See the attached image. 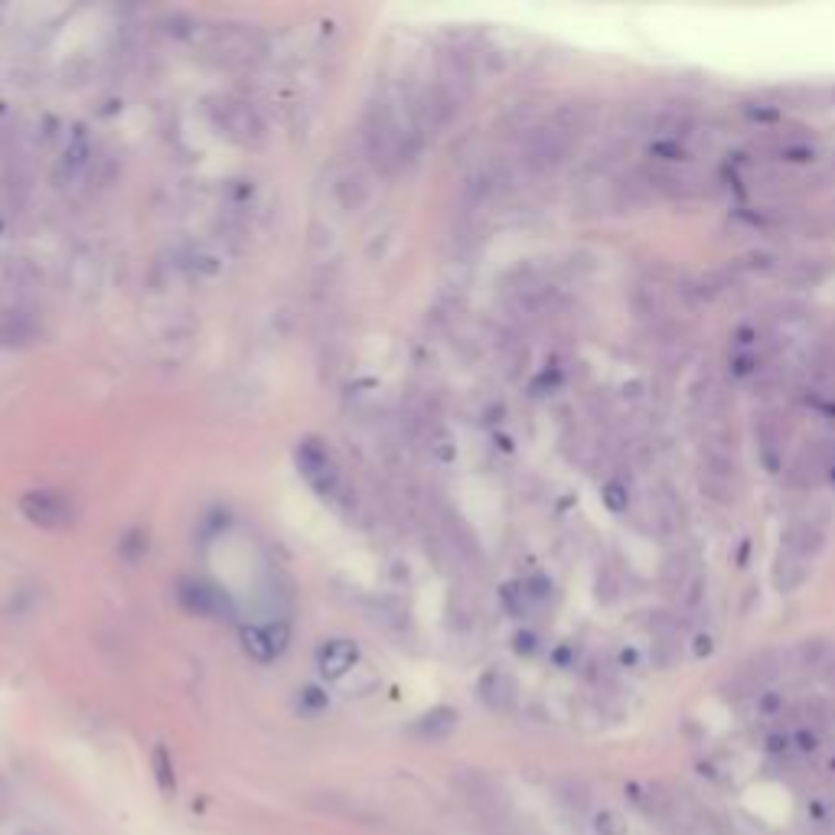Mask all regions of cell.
I'll list each match as a JSON object with an SVG mask.
<instances>
[{"instance_id": "cell-1", "label": "cell", "mask_w": 835, "mask_h": 835, "mask_svg": "<svg viewBox=\"0 0 835 835\" xmlns=\"http://www.w3.org/2000/svg\"><path fill=\"white\" fill-rule=\"evenodd\" d=\"M363 147L369 164L389 177L415 164L425 147V131L418 128L408 95L385 92L369 105L363 121Z\"/></svg>"}, {"instance_id": "cell-2", "label": "cell", "mask_w": 835, "mask_h": 835, "mask_svg": "<svg viewBox=\"0 0 835 835\" xmlns=\"http://www.w3.org/2000/svg\"><path fill=\"white\" fill-rule=\"evenodd\" d=\"M209 121H213V128L226 137V141L239 144V147L265 144V121H261L258 108L239 95L213 98V102H209Z\"/></svg>"}, {"instance_id": "cell-3", "label": "cell", "mask_w": 835, "mask_h": 835, "mask_svg": "<svg viewBox=\"0 0 835 835\" xmlns=\"http://www.w3.org/2000/svg\"><path fill=\"white\" fill-rule=\"evenodd\" d=\"M571 144H575V137L565 134L552 118H545L542 124H535L529 128V134L522 137V147H519V164L532 177H545V173H552L565 164V157L571 154Z\"/></svg>"}, {"instance_id": "cell-4", "label": "cell", "mask_w": 835, "mask_h": 835, "mask_svg": "<svg viewBox=\"0 0 835 835\" xmlns=\"http://www.w3.org/2000/svg\"><path fill=\"white\" fill-rule=\"evenodd\" d=\"M297 467H301V477L307 480V486L320 496V500H330V503L340 500L343 473L336 467V460L330 457L327 447H320L317 441H304L297 447Z\"/></svg>"}, {"instance_id": "cell-5", "label": "cell", "mask_w": 835, "mask_h": 835, "mask_svg": "<svg viewBox=\"0 0 835 835\" xmlns=\"http://www.w3.org/2000/svg\"><path fill=\"white\" fill-rule=\"evenodd\" d=\"M20 513L27 516L33 526H43V529H59L72 519L69 503L62 500L59 493H46V490H36V493L23 496Z\"/></svg>"}, {"instance_id": "cell-6", "label": "cell", "mask_w": 835, "mask_h": 835, "mask_svg": "<svg viewBox=\"0 0 835 835\" xmlns=\"http://www.w3.org/2000/svg\"><path fill=\"white\" fill-rule=\"evenodd\" d=\"M288 640H291L288 623H268V627H245L242 630L245 650L252 659H258V663H271L274 656H281Z\"/></svg>"}, {"instance_id": "cell-7", "label": "cell", "mask_w": 835, "mask_h": 835, "mask_svg": "<svg viewBox=\"0 0 835 835\" xmlns=\"http://www.w3.org/2000/svg\"><path fill=\"white\" fill-rule=\"evenodd\" d=\"M780 545H783V552L787 555L809 562V558H816L822 548H826V532H822L819 522H803L800 519V522H790V526L783 529Z\"/></svg>"}, {"instance_id": "cell-8", "label": "cell", "mask_w": 835, "mask_h": 835, "mask_svg": "<svg viewBox=\"0 0 835 835\" xmlns=\"http://www.w3.org/2000/svg\"><path fill=\"white\" fill-rule=\"evenodd\" d=\"M653 196H656L653 183L640 170L623 173V177L614 183V206L623 209V213H640V209L653 203Z\"/></svg>"}, {"instance_id": "cell-9", "label": "cell", "mask_w": 835, "mask_h": 835, "mask_svg": "<svg viewBox=\"0 0 835 835\" xmlns=\"http://www.w3.org/2000/svg\"><path fill=\"white\" fill-rule=\"evenodd\" d=\"M477 695L486 708L506 712V708H513V702H516V679L509 676L506 669H486L480 676Z\"/></svg>"}, {"instance_id": "cell-10", "label": "cell", "mask_w": 835, "mask_h": 835, "mask_svg": "<svg viewBox=\"0 0 835 835\" xmlns=\"http://www.w3.org/2000/svg\"><path fill=\"white\" fill-rule=\"evenodd\" d=\"M356 659H359L356 643H350V640H330V643L320 646L317 669H320L323 679H343L346 672L356 666Z\"/></svg>"}, {"instance_id": "cell-11", "label": "cell", "mask_w": 835, "mask_h": 835, "mask_svg": "<svg viewBox=\"0 0 835 835\" xmlns=\"http://www.w3.org/2000/svg\"><path fill=\"white\" fill-rule=\"evenodd\" d=\"M646 513H650L653 529L666 535V532H672L679 526L682 509L676 503V493H672L666 483H659L656 490H650V496H646Z\"/></svg>"}, {"instance_id": "cell-12", "label": "cell", "mask_w": 835, "mask_h": 835, "mask_svg": "<svg viewBox=\"0 0 835 835\" xmlns=\"http://www.w3.org/2000/svg\"><path fill=\"white\" fill-rule=\"evenodd\" d=\"M646 177H650L656 193H663L669 199H689V196L699 193V186H695L692 173H682L676 167H656V170L646 173Z\"/></svg>"}, {"instance_id": "cell-13", "label": "cell", "mask_w": 835, "mask_h": 835, "mask_svg": "<svg viewBox=\"0 0 835 835\" xmlns=\"http://www.w3.org/2000/svg\"><path fill=\"white\" fill-rule=\"evenodd\" d=\"M806 581H809V562L780 552V558L774 562V588L780 594H793L796 588H803Z\"/></svg>"}, {"instance_id": "cell-14", "label": "cell", "mask_w": 835, "mask_h": 835, "mask_svg": "<svg viewBox=\"0 0 835 835\" xmlns=\"http://www.w3.org/2000/svg\"><path fill=\"white\" fill-rule=\"evenodd\" d=\"M783 669H787V656L780 650H760L747 663V679H751V685H770L783 676Z\"/></svg>"}, {"instance_id": "cell-15", "label": "cell", "mask_w": 835, "mask_h": 835, "mask_svg": "<svg viewBox=\"0 0 835 835\" xmlns=\"http://www.w3.org/2000/svg\"><path fill=\"white\" fill-rule=\"evenodd\" d=\"M630 304H633V314L640 320H659L666 314V294L659 284H650V281H640L637 288H633Z\"/></svg>"}, {"instance_id": "cell-16", "label": "cell", "mask_w": 835, "mask_h": 835, "mask_svg": "<svg viewBox=\"0 0 835 835\" xmlns=\"http://www.w3.org/2000/svg\"><path fill=\"white\" fill-rule=\"evenodd\" d=\"M692 124H695V118H692L689 108L669 105V108H663V111H659V115L653 118V131L663 134L666 141H679V134H689Z\"/></svg>"}, {"instance_id": "cell-17", "label": "cell", "mask_w": 835, "mask_h": 835, "mask_svg": "<svg viewBox=\"0 0 835 835\" xmlns=\"http://www.w3.org/2000/svg\"><path fill=\"white\" fill-rule=\"evenodd\" d=\"M36 336V323L23 314V310H10L0 317V343L14 346V343H30Z\"/></svg>"}, {"instance_id": "cell-18", "label": "cell", "mask_w": 835, "mask_h": 835, "mask_svg": "<svg viewBox=\"0 0 835 835\" xmlns=\"http://www.w3.org/2000/svg\"><path fill=\"white\" fill-rule=\"evenodd\" d=\"M180 597H183V604H186V607L196 610V614H219V610H222L216 591H213V588H206L203 581H190V584H183Z\"/></svg>"}, {"instance_id": "cell-19", "label": "cell", "mask_w": 835, "mask_h": 835, "mask_svg": "<svg viewBox=\"0 0 835 835\" xmlns=\"http://www.w3.org/2000/svg\"><path fill=\"white\" fill-rule=\"evenodd\" d=\"M457 728V712L454 708H434L425 718L418 721V734L421 738H431V741H441L447 738Z\"/></svg>"}, {"instance_id": "cell-20", "label": "cell", "mask_w": 835, "mask_h": 835, "mask_svg": "<svg viewBox=\"0 0 835 835\" xmlns=\"http://www.w3.org/2000/svg\"><path fill=\"white\" fill-rule=\"evenodd\" d=\"M89 144L82 141V137H76V141H72V147L66 154H62V164H59V180L66 177V180H72V177H79V173L89 167Z\"/></svg>"}, {"instance_id": "cell-21", "label": "cell", "mask_w": 835, "mask_h": 835, "mask_svg": "<svg viewBox=\"0 0 835 835\" xmlns=\"http://www.w3.org/2000/svg\"><path fill=\"white\" fill-rule=\"evenodd\" d=\"M676 597H679V604L685 610H699L702 607V601H705V575H702L699 568H692V575L679 584Z\"/></svg>"}, {"instance_id": "cell-22", "label": "cell", "mask_w": 835, "mask_h": 835, "mask_svg": "<svg viewBox=\"0 0 835 835\" xmlns=\"http://www.w3.org/2000/svg\"><path fill=\"white\" fill-rule=\"evenodd\" d=\"M829 650H832V640H826V637H809V640H803L800 643V663L806 666V669H819L822 666V659L829 656Z\"/></svg>"}, {"instance_id": "cell-23", "label": "cell", "mask_w": 835, "mask_h": 835, "mask_svg": "<svg viewBox=\"0 0 835 835\" xmlns=\"http://www.w3.org/2000/svg\"><path fill=\"white\" fill-rule=\"evenodd\" d=\"M591 826L597 835H627V819H623L617 809H601V813H594Z\"/></svg>"}, {"instance_id": "cell-24", "label": "cell", "mask_w": 835, "mask_h": 835, "mask_svg": "<svg viewBox=\"0 0 835 835\" xmlns=\"http://www.w3.org/2000/svg\"><path fill=\"white\" fill-rule=\"evenodd\" d=\"M738 268H744V271H774L777 268V258L770 255V252H751V255H744L741 261H738Z\"/></svg>"}, {"instance_id": "cell-25", "label": "cell", "mask_w": 835, "mask_h": 835, "mask_svg": "<svg viewBox=\"0 0 835 835\" xmlns=\"http://www.w3.org/2000/svg\"><path fill=\"white\" fill-rule=\"evenodd\" d=\"M650 154L653 157H659V160H669V164H676V160H682L685 157V147L679 144V141H653L650 144Z\"/></svg>"}, {"instance_id": "cell-26", "label": "cell", "mask_w": 835, "mask_h": 835, "mask_svg": "<svg viewBox=\"0 0 835 835\" xmlns=\"http://www.w3.org/2000/svg\"><path fill=\"white\" fill-rule=\"evenodd\" d=\"M562 800L568 806H575V809H584L591 803V796H588V787L584 783H575V780H568L565 787H562Z\"/></svg>"}, {"instance_id": "cell-27", "label": "cell", "mask_w": 835, "mask_h": 835, "mask_svg": "<svg viewBox=\"0 0 835 835\" xmlns=\"http://www.w3.org/2000/svg\"><path fill=\"white\" fill-rule=\"evenodd\" d=\"M604 503L614 509V513H623V509L630 506V496H627V486L620 483H607L604 486Z\"/></svg>"}, {"instance_id": "cell-28", "label": "cell", "mask_w": 835, "mask_h": 835, "mask_svg": "<svg viewBox=\"0 0 835 835\" xmlns=\"http://www.w3.org/2000/svg\"><path fill=\"white\" fill-rule=\"evenodd\" d=\"M780 157L783 160H796V164H806V160L816 157V151L809 144H783L780 147Z\"/></svg>"}, {"instance_id": "cell-29", "label": "cell", "mask_w": 835, "mask_h": 835, "mask_svg": "<svg viewBox=\"0 0 835 835\" xmlns=\"http://www.w3.org/2000/svg\"><path fill=\"white\" fill-rule=\"evenodd\" d=\"M796 747H800L803 754H813L816 747H819V734L813 728H803V731H796Z\"/></svg>"}, {"instance_id": "cell-30", "label": "cell", "mask_w": 835, "mask_h": 835, "mask_svg": "<svg viewBox=\"0 0 835 835\" xmlns=\"http://www.w3.org/2000/svg\"><path fill=\"white\" fill-rule=\"evenodd\" d=\"M757 708H760L764 715H777L780 708H783V699H780L777 692H764V695L757 699Z\"/></svg>"}, {"instance_id": "cell-31", "label": "cell", "mask_w": 835, "mask_h": 835, "mask_svg": "<svg viewBox=\"0 0 835 835\" xmlns=\"http://www.w3.org/2000/svg\"><path fill=\"white\" fill-rule=\"evenodd\" d=\"M819 672V679L826 682V685H835V643H832V650H829V656L822 659V666L816 669Z\"/></svg>"}, {"instance_id": "cell-32", "label": "cell", "mask_w": 835, "mask_h": 835, "mask_svg": "<svg viewBox=\"0 0 835 835\" xmlns=\"http://www.w3.org/2000/svg\"><path fill=\"white\" fill-rule=\"evenodd\" d=\"M747 115L751 118H757V121H774L780 111L777 108H747Z\"/></svg>"}, {"instance_id": "cell-33", "label": "cell", "mask_w": 835, "mask_h": 835, "mask_svg": "<svg viewBox=\"0 0 835 835\" xmlns=\"http://www.w3.org/2000/svg\"><path fill=\"white\" fill-rule=\"evenodd\" d=\"M708 653H712V637L695 640V656H708Z\"/></svg>"}, {"instance_id": "cell-34", "label": "cell", "mask_w": 835, "mask_h": 835, "mask_svg": "<svg viewBox=\"0 0 835 835\" xmlns=\"http://www.w3.org/2000/svg\"><path fill=\"white\" fill-rule=\"evenodd\" d=\"M770 751H787V738H770Z\"/></svg>"}]
</instances>
